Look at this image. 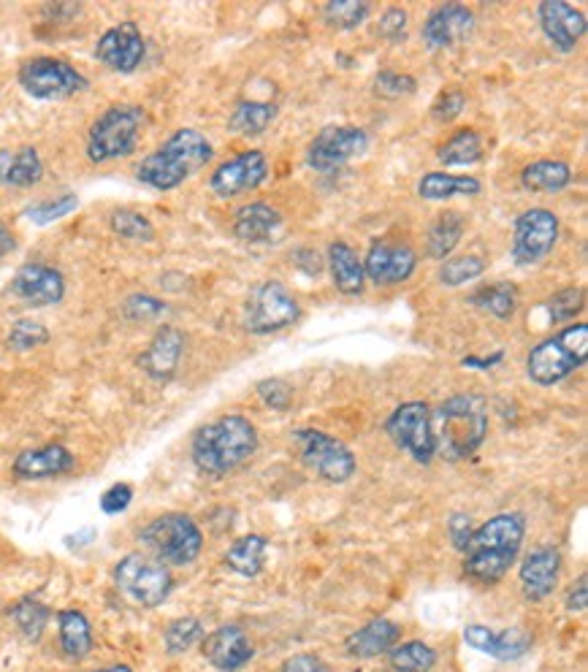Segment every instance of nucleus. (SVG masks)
<instances>
[{
  "label": "nucleus",
  "instance_id": "f257e3e1",
  "mask_svg": "<svg viewBox=\"0 0 588 672\" xmlns=\"http://www.w3.org/2000/svg\"><path fill=\"white\" fill-rule=\"evenodd\" d=\"M524 534L526 521L521 512H499L477 527L464 548V575L475 586H497L519 559Z\"/></svg>",
  "mask_w": 588,
  "mask_h": 672
},
{
  "label": "nucleus",
  "instance_id": "f03ea898",
  "mask_svg": "<svg viewBox=\"0 0 588 672\" xmlns=\"http://www.w3.org/2000/svg\"><path fill=\"white\" fill-rule=\"evenodd\" d=\"M258 451V429L244 415H222L193 436V464L209 478H226Z\"/></svg>",
  "mask_w": 588,
  "mask_h": 672
},
{
  "label": "nucleus",
  "instance_id": "7ed1b4c3",
  "mask_svg": "<svg viewBox=\"0 0 588 672\" xmlns=\"http://www.w3.org/2000/svg\"><path fill=\"white\" fill-rule=\"evenodd\" d=\"M212 141L195 128H179L136 166V179L152 190H174L212 161Z\"/></svg>",
  "mask_w": 588,
  "mask_h": 672
},
{
  "label": "nucleus",
  "instance_id": "20e7f679",
  "mask_svg": "<svg viewBox=\"0 0 588 672\" xmlns=\"http://www.w3.org/2000/svg\"><path fill=\"white\" fill-rule=\"evenodd\" d=\"M434 451L445 461H464L488 434V409L481 396H453L432 413Z\"/></svg>",
  "mask_w": 588,
  "mask_h": 672
},
{
  "label": "nucleus",
  "instance_id": "39448f33",
  "mask_svg": "<svg viewBox=\"0 0 588 672\" xmlns=\"http://www.w3.org/2000/svg\"><path fill=\"white\" fill-rule=\"evenodd\" d=\"M588 358V329L586 324H573L557 337L546 339L537 347H532L526 358V371L537 385H557L567 380L575 369L586 364Z\"/></svg>",
  "mask_w": 588,
  "mask_h": 672
},
{
  "label": "nucleus",
  "instance_id": "423d86ee",
  "mask_svg": "<svg viewBox=\"0 0 588 672\" xmlns=\"http://www.w3.org/2000/svg\"><path fill=\"white\" fill-rule=\"evenodd\" d=\"M139 540L150 550L152 559L174 567L193 565L204 548V534H201L199 523L184 512H166V516L155 518L141 529Z\"/></svg>",
  "mask_w": 588,
  "mask_h": 672
},
{
  "label": "nucleus",
  "instance_id": "0eeeda50",
  "mask_svg": "<svg viewBox=\"0 0 588 672\" xmlns=\"http://www.w3.org/2000/svg\"><path fill=\"white\" fill-rule=\"evenodd\" d=\"M141 128H144V109L133 106V103L108 106L87 134V157L92 163L128 157L139 144Z\"/></svg>",
  "mask_w": 588,
  "mask_h": 672
},
{
  "label": "nucleus",
  "instance_id": "6e6552de",
  "mask_svg": "<svg viewBox=\"0 0 588 672\" xmlns=\"http://www.w3.org/2000/svg\"><path fill=\"white\" fill-rule=\"evenodd\" d=\"M114 583L123 594H128L141 608H157L168 599L174 588V578L166 565L144 554H128L114 567Z\"/></svg>",
  "mask_w": 588,
  "mask_h": 672
},
{
  "label": "nucleus",
  "instance_id": "1a4fd4ad",
  "mask_svg": "<svg viewBox=\"0 0 588 672\" xmlns=\"http://www.w3.org/2000/svg\"><path fill=\"white\" fill-rule=\"evenodd\" d=\"M302 461L325 483H347L356 474V456L345 442L320 429H298L293 434Z\"/></svg>",
  "mask_w": 588,
  "mask_h": 672
},
{
  "label": "nucleus",
  "instance_id": "9d476101",
  "mask_svg": "<svg viewBox=\"0 0 588 672\" xmlns=\"http://www.w3.org/2000/svg\"><path fill=\"white\" fill-rule=\"evenodd\" d=\"M298 302L282 282L266 280L250 293L244 304V329L250 334H277L298 320Z\"/></svg>",
  "mask_w": 588,
  "mask_h": 672
},
{
  "label": "nucleus",
  "instance_id": "9b49d317",
  "mask_svg": "<svg viewBox=\"0 0 588 672\" xmlns=\"http://www.w3.org/2000/svg\"><path fill=\"white\" fill-rule=\"evenodd\" d=\"M20 87L38 101H63L76 92H85L90 81L65 60L33 58L22 63Z\"/></svg>",
  "mask_w": 588,
  "mask_h": 672
},
{
  "label": "nucleus",
  "instance_id": "f8f14e48",
  "mask_svg": "<svg viewBox=\"0 0 588 672\" xmlns=\"http://www.w3.org/2000/svg\"><path fill=\"white\" fill-rule=\"evenodd\" d=\"M385 434L394 440L396 447L410 453L418 464H432L437 451H434V431H432V409L423 402H407L391 413L385 420Z\"/></svg>",
  "mask_w": 588,
  "mask_h": 672
},
{
  "label": "nucleus",
  "instance_id": "ddd939ff",
  "mask_svg": "<svg viewBox=\"0 0 588 672\" xmlns=\"http://www.w3.org/2000/svg\"><path fill=\"white\" fill-rule=\"evenodd\" d=\"M369 150V136L356 125H329L312 139L307 150V163L320 174L340 172L342 166L361 157Z\"/></svg>",
  "mask_w": 588,
  "mask_h": 672
},
{
  "label": "nucleus",
  "instance_id": "4468645a",
  "mask_svg": "<svg viewBox=\"0 0 588 672\" xmlns=\"http://www.w3.org/2000/svg\"><path fill=\"white\" fill-rule=\"evenodd\" d=\"M559 239V217L551 210H526L513 228V261L519 266H535L551 255Z\"/></svg>",
  "mask_w": 588,
  "mask_h": 672
},
{
  "label": "nucleus",
  "instance_id": "2eb2a0df",
  "mask_svg": "<svg viewBox=\"0 0 588 672\" xmlns=\"http://www.w3.org/2000/svg\"><path fill=\"white\" fill-rule=\"evenodd\" d=\"M269 179V161L260 150H244L237 157L226 161L215 168L209 179V188L220 199H233V195L258 190Z\"/></svg>",
  "mask_w": 588,
  "mask_h": 672
},
{
  "label": "nucleus",
  "instance_id": "dca6fc26",
  "mask_svg": "<svg viewBox=\"0 0 588 672\" xmlns=\"http://www.w3.org/2000/svg\"><path fill=\"white\" fill-rule=\"evenodd\" d=\"M146 54V43L136 22H119L108 27L95 43V58L117 74H133Z\"/></svg>",
  "mask_w": 588,
  "mask_h": 672
},
{
  "label": "nucleus",
  "instance_id": "f3484780",
  "mask_svg": "<svg viewBox=\"0 0 588 672\" xmlns=\"http://www.w3.org/2000/svg\"><path fill=\"white\" fill-rule=\"evenodd\" d=\"M418 266L416 250L407 244H391V242H374L369 248L367 258H363V275L378 288L401 286L412 277Z\"/></svg>",
  "mask_w": 588,
  "mask_h": 672
},
{
  "label": "nucleus",
  "instance_id": "a211bd4d",
  "mask_svg": "<svg viewBox=\"0 0 588 672\" xmlns=\"http://www.w3.org/2000/svg\"><path fill=\"white\" fill-rule=\"evenodd\" d=\"M475 30V14L461 3H443L426 16L421 27L423 43L429 49H453L464 43Z\"/></svg>",
  "mask_w": 588,
  "mask_h": 672
},
{
  "label": "nucleus",
  "instance_id": "6ab92c4d",
  "mask_svg": "<svg viewBox=\"0 0 588 672\" xmlns=\"http://www.w3.org/2000/svg\"><path fill=\"white\" fill-rule=\"evenodd\" d=\"M11 293L27 307H52L63 302L65 280L52 266L27 264L11 277Z\"/></svg>",
  "mask_w": 588,
  "mask_h": 672
},
{
  "label": "nucleus",
  "instance_id": "aec40b11",
  "mask_svg": "<svg viewBox=\"0 0 588 672\" xmlns=\"http://www.w3.org/2000/svg\"><path fill=\"white\" fill-rule=\"evenodd\" d=\"M537 20H540V27L548 41H551V47L562 54L573 52L586 33L584 11H578L570 3H562V0H546V3H540Z\"/></svg>",
  "mask_w": 588,
  "mask_h": 672
},
{
  "label": "nucleus",
  "instance_id": "412c9836",
  "mask_svg": "<svg viewBox=\"0 0 588 672\" xmlns=\"http://www.w3.org/2000/svg\"><path fill=\"white\" fill-rule=\"evenodd\" d=\"M464 643L475 651L486 654V657L499 659V662H515V659L524 657L532 646L529 632L513 626V630H491V626L483 624H470L464 626Z\"/></svg>",
  "mask_w": 588,
  "mask_h": 672
},
{
  "label": "nucleus",
  "instance_id": "4be33fe9",
  "mask_svg": "<svg viewBox=\"0 0 588 672\" xmlns=\"http://www.w3.org/2000/svg\"><path fill=\"white\" fill-rule=\"evenodd\" d=\"M253 643L247 632L237 624H228L204 637V659L220 672H239L253 659Z\"/></svg>",
  "mask_w": 588,
  "mask_h": 672
},
{
  "label": "nucleus",
  "instance_id": "5701e85b",
  "mask_svg": "<svg viewBox=\"0 0 588 672\" xmlns=\"http://www.w3.org/2000/svg\"><path fill=\"white\" fill-rule=\"evenodd\" d=\"M562 572V554L557 548H537L521 565V592L532 603H542L553 594Z\"/></svg>",
  "mask_w": 588,
  "mask_h": 672
},
{
  "label": "nucleus",
  "instance_id": "b1692460",
  "mask_svg": "<svg viewBox=\"0 0 588 672\" xmlns=\"http://www.w3.org/2000/svg\"><path fill=\"white\" fill-rule=\"evenodd\" d=\"M182 353H184L182 331L174 329V326H163V329H157V334L152 337L150 347L144 350L139 364H141V369L152 377V380L166 382L177 375V366H179V360H182Z\"/></svg>",
  "mask_w": 588,
  "mask_h": 672
},
{
  "label": "nucleus",
  "instance_id": "393cba45",
  "mask_svg": "<svg viewBox=\"0 0 588 672\" xmlns=\"http://www.w3.org/2000/svg\"><path fill=\"white\" fill-rule=\"evenodd\" d=\"M74 469V456L63 445H43L16 456L14 474L20 480H49Z\"/></svg>",
  "mask_w": 588,
  "mask_h": 672
},
{
  "label": "nucleus",
  "instance_id": "a878e982",
  "mask_svg": "<svg viewBox=\"0 0 588 672\" xmlns=\"http://www.w3.org/2000/svg\"><path fill=\"white\" fill-rule=\"evenodd\" d=\"M401 630L399 624H394L391 619H374L369 621L367 626L353 632L350 637L345 641V651L347 657L353 659H374L388 654L391 648L399 643Z\"/></svg>",
  "mask_w": 588,
  "mask_h": 672
},
{
  "label": "nucleus",
  "instance_id": "bb28decb",
  "mask_svg": "<svg viewBox=\"0 0 588 672\" xmlns=\"http://www.w3.org/2000/svg\"><path fill=\"white\" fill-rule=\"evenodd\" d=\"M280 226H282L280 210L264 204V201L244 204L242 210H237V215H233V237H237L239 242L247 244L269 242Z\"/></svg>",
  "mask_w": 588,
  "mask_h": 672
},
{
  "label": "nucleus",
  "instance_id": "cd10ccee",
  "mask_svg": "<svg viewBox=\"0 0 588 672\" xmlns=\"http://www.w3.org/2000/svg\"><path fill=\"white\" fill-rule=\"evenodd\" d=\"M43 163L36 147L22 150H0V185L9 188H33L41 182Z\"/></svg>",
  "mask_w": 588,
  "mask_h": 672
},
{
  "label": "nucleus",
  "instance_id": "c85d7f7f",
  "mask_svg": "<svg viewBox=\"0 0 588 672\" xmlns=\"http://www.w3.org/2000/svg\"><path fill=\"white\" fill-rule=\"evenodd\" d=\"M329 269H331V280H334V288L340 293H345V296H358V293L363 291V282H367V275H363V261L358 258V253L347 242L331 244Z\"/></svg>",
  "mask_w": 588,
  "mask_h": 672
},
{
  "label": "nucleus",
  "instance_id": "c756f323",
  "mask_svg": "<svg viewBox=\"0 0 588 672\" xmlns=\"http://www.w3.org/2000/svg\"><path fill=\"white\" fill-rule=\"evenodd\" d=\"M57 626H60V648L68 659L81 662L85 657H90L92 651V626L85 619V613L76 608L60 610L57 613Z\"/></svg>",
  "mask_w": 588,
  "mask_h": 672
},
{
  "label": "nucleus",
  "instance_id": "7c9ffc66",
  "mask_svg": "<svg viewBox=\"0 0 588 672\" xmlns=\"http://www.w3.org/2000/svg\"><path fill=\"white\" fill-rule=\"evenodd\" d=\"M483 190L481 179L459 177V174H445V172H429L426 177L418 182V195L426 201H445L453 199V195H477Z\"/></svg>",
  "mask_w": 588,
  "mask_h": 672
},
{
  "label": "nucleus",
  "instance_id": "2f4dec72",
  "mask_svg": "<svg viewBox=\"0 0 588 672\" xmlns=\"http://www.w3.org/2000/svg\"><path fill=\"white\" fill-rule=\"evenodd\" d=\"M573 182V168L562 161H535L521 172V185L532 193H559Z\"/></svg>",
  "mask_w": 588,
  "mask_h": 672
},
{
  "label": "nucleus",
  "instance_id": "473e14b6",
  "mask_svg": "<svg viewBox=\"0 0 588 672\" xmlns=\"http://www.w3.org/2000/svg\"><path fill=\"white\" fill-rule=\"evenodd\" d=\"M266 554H269V543L260 534H247V537L237 540V543L228 548L226 565L228 570H233L242 578H255L260 575L266 565Z\"/></svg>",
  "mask_w": 588,
  "mask_h": 672
},
{
  "label": "nucleus",
  "instance_id": "72a5a7b5",
  "mask_svg": "<svg viewBox=\"0 0 588 672\" xmlns=\"http://www.w3.org/2000/svg\"><path fill=\"white\" fill-rule=\"evenodd\" d=\"M464 215L461 212H445L434 220V226L429 228V239H426V253L432 255L434 261H445L456 248H459L461 237H464Z\"/></svg>",
  "mask_w": 588,
  "mask_h": 672
},
{
  "label": "nucleus",
  "instance_id": "f704fd0d",
  "mask_svg": "<svg viewBox=\"0 0 588 672\" xmlns=\"http://www.w3.org/2000/svg\"><path fill=\"white\" fill-rule=\"evenodd\" d=\"M277 117L274 103L266 101H242L228 117V128L239 136H260Z\"/></svg>",
  "mask_w": 588,
  "mask_h": 672
},
{
  "label": "nucleus",
  "instance_id": "c9c22d12",
  "mask_svg": "<svg viewBox=\"0 0 588 672\" xmlns=\"http://www.w3.org/2000/svg\"><path fill=\"white\" fill-rule=\"evenodd\" d=\"M388 664L394 672H432L437 664V651L423 641L396 643L388 651Z\"/></svg>",
  "mask_w": 588,
  "mask_h": 672
},
{
  "label": "nucleus",
  "instance_id": "e433bc0d",
  "mask_svg": "<svg viewBox=\"0 0 588 672\" xmlns=\"http://www.w3.org/2000/svg\"><path fill=\"white\" fill-rule=\"evenodd\" d=\"M470 302L475 304V307L491 313L494 318L508 320L513 318L515 309H519V291H515V286H510V282H494V286H483L481 291L472 293Z\"/></svg>",
  "mask_w": 588,
  "mask_h": 672
},
{
  "label": "nucleus",
  "instance_id": "4c0bfd02",
  "mask_svg": "<svg viewBox=\"0 0 588 672\" xmlns=\"http://www.w3.org/2000/svg\"><path fill=\"white\" fill-rule=\"evenodd\" d=\"M443 166H472L483 157V139L477 130L461 128L459 134L450 136L448 144L437 152Z\"/></svg>",
  "mask_w": 588,
  "mask_h": 672
},
{
  "label": "nucleus",
  "instance_id": "58836bf2",
  "mask_svg": "<svg viewBox=\"0 0 588 672\" xmlns=\"http://www.w3.org/2000/svg\"><path fill=\"white\" fill-rule=\"evenodd\" d=\"M11 621L16 624V630L22 632V637L25 641H38V637L43 635V630H47V621H49V608L47 605H41L38 599L25 597L22 603H16L14 608H11Z\"/></svg>",
  "mask_w": 588,
  "mask_h": 672
},
{
  "label": "nucleus",
  "instance_id": "ea45409f",
  "mask_svg": "<svg viewBox=\"0 0 588 672\" xmlns=\"http://www.w3.org/2000/svg\"><path fill=\"white\" fill-rule=\"evenodd\" d=\"M486 271V261L481 255H461V258H445L439 266V282L448 288H459L464 282L477 280Z\"/></svg>",
  "mask_w": 588,
  "mask_h": 672
},
{
  "label": "nucleus",
  "instance_id": "a19ab883",
  "mask_svg": "<svg viewBox=\"0 0 588 672\" xmlns=\"http://www.w3.org/2000/svg\"><path fill=\"white\" fill-rule=\"evenodd\" d=\"M369 11H372V5L363 3V0H334L323 9V16L336 30H353V27L367 22Z\"/></svg>",
  "mask_w": 588,
  "mask_h": 672
},
{
  "label": "nucleus",
  "instance_id": "79ce46f5",
  "mask_svg": "<svg viewBox=\"0 0 588 672\" xmlns=\"http://www.w3.org/2000/svg\"><path fill=\"white\" fill-rule=\"evenodd\" d=\"M204 641V624L199 619H177L168 624L163 643H166L168 654H184L195 646V643Z\"/></svg>",
  "mask_w": 588,
  "mask_h": 672
},
{
  "label": "nucleus",
  "instance_id": "37998d69",
  "mask_svg": "<svg viewBox=\"0 0 588 672\" xmlns=\"http://www.w3.org/2000/svg\"><path fill=\"white\" fill-rule=\"evenodd\" d=\"M112 231L123 239H133V242H152L155 228L141 212L133 210H117L112 215Z\"/></svg>",
  "mask_w": 588,
  "mask_h": 672
},
{
  "label": "nucleus",
  "instance_id": "c03bdc74",
  "mask_svg": "<svg viewBox=\"0 0 588 672\" xmlns=\"http://www.w3.org/2000/svg\"><path fill=\"white\" fill-rule=\"evenodd\" d=\"M584 288H564V291H559L557 296L548 302V315H551L553 324H570V320H575V315L584 309Z\"/></svg>",
  "mask_w": 588,
  "mask_h": 672
},
{
  "label": "nucleus",
  "instance_id": "a18cd8bd",
  "mask_svg": "<svg viewBox=\"0 0 588 672\" xmlns=\"http://www.w3.org/2000/svg\"><path fill=\"white\" fill-rule=\"evenodd\" d=\"M76 206H79V199H76L74 193H63V195H57V199L41 201V204L30 206L25 215L30 217L36 226H47V223L60 220V217H68Z\"/></svg>",
  "mask_w": 588,
  "mask_h": 672
},
{
  "label": "nucleus",
  "instance_id": "49530a36",
  "mask_svg": "<svg viewBox=\"0 0 588 672\" xmlns=\"http://www.w3.org/2000/svg\"><path fill=\"white\" fill-rule=\"evenodd\" d=\"M49 342V331L36 320H16L9 331V347L11 350H33Z\"/></svg>",
  "mask_w": 588,
  "mask_h": 672
},
{
  "label": "nucleus",
  "instance_id": "de8ad7c7",
  "mask_svg": "<svg viewBox=\"0 0 588 672\" xmlns=\"http://www.w3.org/2000/svg\"><path fill=\"white\" fill-rule=\"evenodd\" d=\"M166 313V304L155 296H146V293H136L128 296L123 304V315L133 324H144V320H155Z\"/></svg>",
  "mask_w": 588,
  "mask_h": 672
},
{
  "label": "nucleus",
  "instance_id": "09e8293b",
  "mask_svg": "<svg viewBox=\"0 0 588 672\" xmlns=\"http://www.w3.org/2000/svg\"><path fill=\"white\" fill-rule=\"evenodd\" d=\"M255 391H258L260 402H264L266 407L277 409V413H285V409L291 407V402H293V388L287 385L285 380H280V377L260 380Z\"/></svg>",
  "mask_w": 588,
  "mask_h": 672
},
{
  "label": "nucleus",
  "instance_id": "8fccbe9b",
  "mask_svg": "<svg viewBox=\"0 0 588 672\" xmlns=\"http://www.w3.org/2000/svg\"><path fill=\"white\" fill-rule=\"evenodd\" d=\"M416 79L407 74H396V71H383L374 79V92L383 98H401V96H412L416 92Z\"/></svg>",
  "mask_w": 588,
  "mask_h": 672
},
{
  "label": "nucleus",
  "instance_id": "3c124183",
  "mask_svg": "<svg viewBox=\"0 0 588 672\" xmlns=\"http://www.w3.org/2000/svg\"><path fill=\"white\" fill-rule=\"evenodd\" d=\"M466 109V96L461 90H445L443 96L434 101L432 106V117L437 119V123H450V119L459 117L461 112Z\"/></svg>",
  "mask_w": 588,
  "mask_h": 672
},
{
  "label": "nucleus",
  "instance_id": "603ef678",
  "mask_svg": "<svg viewBox=\"0 0 588 672\" xmlns=\"http://www.w3.org/2000/svg\"><path fill=\"white\" fill-rule=\"evenodd\" d=\"M378 36L385 38L391 43L405 41L407 36V11L405 9H388L383 16H380L378 25Z\"/></svg>",
  "mask_w": 588,
  "mask_h": 672
},
{
  "label": "nucleus",
  "instance_id": "864d4df0",
  "mask_svg": "<svg viewBox=\"0 0 588 672\" xmlns=\"http://www.w3.org/2000/svg\"><path fill=\"white\" fill-rule=\"evenodd\" d=\"M130 499H133V489H130L128 483H117L101 496V510L106 512V516H117V512L128 510Z\"/></svg>",
  "mask_w": 588,
  "mask_h": 672
},
{
  "label": "nucleus",
  "instance_id": "5fc2aeb1",
  "mask_svg": "<svg viewBox=\"0 0 588 672\" xmlns=\"http://www.w3.org/2000/svg\"><path fill=\"white\" fill-rule=\"evenodd\" d=\"M472 532H475V529H472V518L470 516H464V512H453V516H450L448 534H450V540H453L456 548L464 550L466 543H470Z\"/></svg>",
  "mask_w": 588,
  "mask_h": 672
},
{
  "label": "nucleus",
  "instance_id": "6e6d98bb",
  "mask_svg": "<svg viewBox=\"0 0 588 672\" xmlns=\"http://www.w3.org/2000/svg\"><path fill=\"white\" fill-rule=\"evenodd\" d=\"M282 672H331V668L315 654H296L282 664Z\"/></svg>",
  "mask_w": 588,
  "mask_h": 672
},
{
  "label": "nucleus",
  "instance_id": "4d7b16f0",
  "mask_svg": "<svg viewBox=\"0 0 588 672\" xmlns=\"http://www.w3.org/2000/svg\"><path fill=\"white\" fill-rule=\"evenodd\" d=\"M586 608H588V588H586V575H580L578 583H575L567 594V610H573V613H584Z\"/></svg>",
  "mask_w": 588,
  "mask_h": 672
},
{
  "label": "nucleus",
  "instance_id": "13d9d810",
  "mask_svg": "<svg viewBox=\"0 0 588 672\" xmlns=\"http://www.w3.org/2000/svg\"><path fill=\"white\" fill-rule=\"evenodd\" d=\"M92 540H95V529H85V532L65 537V545H68V548H81V545L92 543Z\"/></svg>",
  "mask_w": 588,
  "mask_h": 672
},
{
  "label": "nucleus",
  "instance_id": "bf43d9fd",
  "mask_svg": "<svg viewBox=\"0 0 588 672\" xmlns=\"http://www.w3.org/2000/svg\"><path fill=\"white\" fill-rule=\"evenodd\" d=\"M502 360V353H494L491 358H464L461 364L464 366H477V369H491L494 364H499Z\"/></svg>",
  "mask_w": 588,
  "mask_h": 672
},
{
  "label": "nucleus",
  "instance_id": "052dcab7",
  "mask_svg": "<svg viewBox=\"0 0 588 672\" xmlns=\"http://www.w3.org/2000/svg\"><path fill=\"white\" fill-rule=\"evenodd\" d=\"M16 248V242H14V233L11 231H5L3 226H0V258H3V255H9L11 250Z\"/></svg>",
  "mask_w": 588,
  "mask_h": 672
},
{
  "label": "nucleus",
  "instance_id": "680f3d73",
  "mask_svg": "<svg viewBox=\"0 0 588 672\" xmlns=\"http://www.w3.org/2000/svg\"><path fill=\"white\" fill-rule=\"evenodd\" d=\"M92 672H133L128 664H114V668H103V670H92Z\"/></svg>",
  "mask_w": 588,
  "mask_h": 672
}]
</instances>
